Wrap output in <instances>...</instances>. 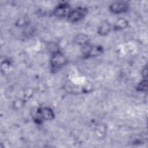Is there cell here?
<instances>
[{
  "mask_svg": "<svg viewBox=\"0 0 148 148\" xmlns=\"http://www.w3.org/2000/svg\"><path fill=\"white\" fill-rule=\"evenodd\" d=\"M71 10L72 9L68 3L66 2L61 3L55 8L54 10V14L55 16L59 18L68 17Z\"/></svg>",
  "mask_w": 148,
  "mask_h": 148,
  "instance_id": "4",
  "label": "cell"
},
{
  "mask_svg": "<svg viewBox=\"0 0 148 148\" xmlns=\"http://www.w3.org/2000/svg\"><path fill=\"white\" fill-rule=\"evenodd\" d=\"M87 10L85 8L77 7L75 9L71 10L67 17L69 22L75 23L82 20L87 14Z\"/></svg>",
  "mask_w": 148,
  "mask_h": 148,
  "instance_id": "1",
  "label": "cell"
},
{
  "mask_svg": "<svg viewBox=\"0 0 148 148\" xmlns=\"http://www.w3.org/2000/svg\"><path fill=\"white\" fill-rule=\"evenodd\" d=\"M110 31V25L107 21L102 22L98 28V32L99 35L105 36Z\"/></svg>",
  "mask_w": 148,
  "mask_h": 148,
  "instance_id": "7",
  "label": "cell"
},
{
  "mask_svg": "<svg viewBox=\"0 0 148 148\" xmlns=\"http://www.w3.org/2000/svg\"><path fill=\"white\" fill-rule=\"evenodd\" d=\"M128 25V22L126 20L121 18L117 20L114 25V29L116 30H121L125 28Z\"/></svg>",
  "mask_w": 148,
  "mask_h": 148,
  "instance_id": "9",
  "label": "cell"
},
{
  "mask_svg": "<svg viewBox=\"0 0 148 148\" xmlns=\"http://www.w3.org/2000/svg\"><path fill=\"white\" fill-rule=\"evenodd\" d=\"M103 52V47L99 45H88L83 47L84 56L87 58L98 56Z\"/></svg>",
  "mask_w": 148,
  "mask_h": 148,
  "instance_id": "3",
  "label": "cell"
},
{
  "mask_svg": "<svg viewBox=\"0 0 148 148\" xmlns=\"http://www.w3.org/2000/svg\"><path fill=\"white\" fill-rule=\"evenodd\" d=\"M54 117V113L51 109L49 108H42L38 109L36 113L38 121L50 120Z\"/></svg>",
  "mask_w": 148,
  "mask_h": 148,
  "instance_id": "5",
  "label": "cell"
},
{
  "mask_svg": "<svg viewBox=\"0 0 148 148\" xmlns=\"http://www.w3.org/2000/svg\"><path fill=\"white\" fill-rule=\"evenodd\" d=\"M89 41H90V39L88 36L82 34L77 35L75 39V43L83 47L89 45Z\"/></svg>",
  "mask_w": 148,
  "mask_h": 148,
  "instance_id": "8",
  "label": "cell"
},
{
  "mask_svg": "<svg viewBox=\"0 0 148 148\" xmlns=\"http://www.w3.org/2000/svg\"><path fill=\"white\" fill-rule=\"evenodd\" d=\"M147 80L145 79L142 81H141L137 86L136 89L138 91L140 92H145L147 91Z\"/></svg>",
  "mask_w": 148,
  "mask_h": 148,
  "instance_id": "10",
  "label": "cell"
},
{
  "mask_svg": "<svg viewBox=\"0 0 148 148\" xmlns=\"http://www.w3.org/2000/svg\"><path fill=\"white\" fill-rule=\"evenodd\" d=\"M128 8V4L125 1H117L110 4L109 9L113 13L119 14L126 12Z\"/></svg>",
  "mask_w": 148,
  "mask_h": 148,
  "instance_id": "6",
  "label": "cell"
},
{
  "mask_svg": "<svg viewBox=\"0 0 148 148\" xmlns=\"http://www.w3.org/2000/svg\"><path fill=\"white\" fill-rule=\"evenodd\" d=\"M147 66L146 65L143 68V70H142V76L143 77V78L145 79H146L147 78Z\"/></svg>",
  "mask_w": 148,
  "mask_h": 148,
  "instance_id": "11",
  "label": "cell"
},
{
  "mask_svg": "<svg viewBox=\"0 0 148 148\" xmlns=\"http://www.w3.org/2000/svg\"><path fill=\"white\" fill-rule=\"evenodd\" d=\"M66 60L64 55L60 51H56L51 56V69L57 71L61 68L66 64Z\"/></svg>",
  "mask_w": 148,
  "mask_h": 148,
  "instance_id": "2",
  "label": "cell"
}]
</instances>
